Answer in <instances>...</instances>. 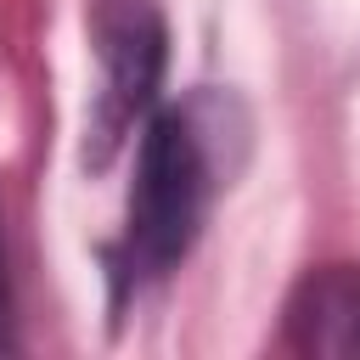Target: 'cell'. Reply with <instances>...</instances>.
<instances>
[{
    "mask_svg": "<svg viewBox=\"0 0 360 360\" xmlns=\"http://www.w3.org/2000/svg\"><path fill=\"white\" fill-rule=\"evenodd\" d=\"M208 152L186 112H158L141 135L135 186H129V225H124V281L169 276L186 248L197 242L208 208Z\"/></svg>",
    "mask_w": 360,
    "mask_h": 360,
    "instance_id": "obj_1",
    "label": "cell"
},
{
    "mask_svg": "<svg viewBox=\"0 0 360 360\" xmlns=\"http://www.w3.org/2000/svg\"><path fill=\"white\" fill-rule=\"evenodd\" d=\"M101 45V107H96V163L124 141V129L152 107L163 79V22L146 0H101L96 11Z\"/></svg>",
    "mask_w": 360,
    "mask_h": 360,
    "instance_id": "obj_2",
    "label": "cell"
},
{
    "mask_svg": "<svg viewBox=\"0 0 360 360\" xmlns=\"http://www.w3.org/2000/svg\"><path fill=\"white\" fill-rule=\"evenodd\" d=\"M287 338L298 354L360 360V264L315 270L287 304Z\"/></svg>",
    "mask_w": 360,
    "mask_h": 360,
    "instance_id": "obj_3",
    "label": "cell"
},
{
    "mask_svg": "<svg viewBox=\"0 0 360 360\" xmlns=\"http://www.w3.org/2000/svg\"><path fill=\"white\" fill-rule=\"evenodd\" d=\"M17 338H11V292H6V264H0V354H11Z\"/></svg>",
    "mask_w": 360,
    "mask_h": 360,
    "instance_id": "obj_4",
    "label": "cell"
}]
</instances>
